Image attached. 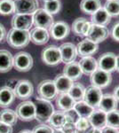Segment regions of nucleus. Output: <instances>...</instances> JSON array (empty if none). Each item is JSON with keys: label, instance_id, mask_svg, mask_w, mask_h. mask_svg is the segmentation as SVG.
<instances>
[{"label": "nucleus", "instance_id": "nucleus-1", "mask_svg": "<svg viewBox=\"0 0 119 133\" xmlns=\"http://www.w3.org/2000/svg\"><path fill=\"white\" fill-rule=\"evenodd\" d=\"M6 41L12 48H24L30 42V33L29 30L12 29L6 34Z\"/></svg>", "mask_w": 119, "mask_h": 133}, {"label": "nucleus", "instance_id": "nucleus-2", "mask_svg": "<svg viewBox=\"0 0 119 133\" xmlns=\"http://www.w3.org/2000/svg\"><path fill=\"white\" fill-rule=\"evenodd\" d=\"M36 108V119L41 123L48 122L50 117L54 112V108L50 100L44 99L41 98H36L34 102Z\"/></svg>", "mask_w": 119, "mask_h": 133}, {"label": "nucleus", "instance_id": "nucleus-3", "mask_svg": "<svg viewBox=\"0 0 119 133\" xmlns=\"http://www.w3.org/2000/svg\"><path fill=\"white\" fill-rule=\"evenodd\" d=\"M16 114L19 119L24 122H29L36 119V108L34 102L27 100L18 105L16 108Z\"/></svg>", "mask_w": 119, "mask_h": 133}, {"label": "nucleus", "instance_id": "nucleus-4", "mask_svg": "<svg viewBox=\"0 0 119 133\" xmlns=\"http://www.w3.org/2000/svg\"><path fill=\"white\" fill-rule=\"evenodd\" d=\"M90 81L92 86H95L99 89H103L111 83L112 76L111 73L104 71L102 69L97 68L95 71L90 76Z\"/></svg>", "mask_w": 119, "mask_h": 133}, {"label": "nucleus", "instance_id": "nucleus-5", "mask_svg": "<svg viewBox=\"0 0 119 133\" xmlns=\"http://www.w3.org/2000/svg\"><path fill=\"white\" fill-rule=\"evenodd\" d=\"M14 66L20 72H28L33 66V58L25 51H20L14 57Z\"/></svg>", "mask_w": 119, "mask_h": 133}, {"label": "nucleus", "instance_id": "nucleus-6", "mask_svg": "<svg viewBox=\"0 0 119 133\" xmlns=\"http://www.w3.org/2000/svg\"><path fill=\"white\" fill-rule=\"evenodd\" d=\"M53 17L45 9H37L33 14V24L36 28L48 29L53 25Z\"/></svg>", "mask_w": 119, "mask_h": 133}, {"label": "nucleus", "instance_id": "nucleus-7", "mask_svg": "<svg viewBox=\"0 0 119 133\" xmlns=\"http://www.w3.org/2000/svg\"><path fill=\"white\" fill-rule=\"evenodd\" d=\"M37 94L39 98L46 100H52L57 97L58 91L53 80L42 81L37 86Z\"/></svg>", "mask_w": 119, "mask_h": 133}, {"label": "nucleus", "instance_id": "nucleus-8", "mask_svg": "<svg viewBox=\"0 0 119 133\" xmlns=\"http://www.w3.org/2000/svg\"><path fill=\"white\" fill-rule=\"evenodd\" d=\"M42 59L46 65L55 66L61 62L59 47L55 45H50L45 48L42 51Z\"/></svg>", "mask_w": 119, "mask_h": 133}, {"label": "nucleus", "instance_id": "nucleus-9", "mask_svg": "<svg viewBox=\"0 0 119 133\" xmlns=\"http://www.w3.org/2000/svg\"><path fill=\"white\" fill-rule=\"evenodd\" d=\"M38 9L37 0H15L14 12L18 14H33Z\"/></svg>", "mask_w": 119, "mask_h": 133}, {"label": "nucleus", "instance_id": "nucleus-10", "mask_svg": "<svg viewBox=\"0 0 119 133\" xmlns=\"http://www.w3.org/2000/svg\"><path fill=\"white\" fill-rule=\"evenodd\" d=\"M109 36V29L104 26L97 25L94 23H91L90 29L88 31L87 36L88 39L92 40V42L99 44V43L104 41Z\"/></svg>", "mask_w": 119, "mask_h": 133}, {"label": "nucleus", "instance_id": "nucleus-11", "mask_svg": "<svg viewBox=\"0 0 119 133\" xmlns=\"http://www.w3.org/2000/svg\"><path fill=\"white\" fill-rule=\"evenodd\" d=\"M102 91L101 89L97 88L95 86L91 85L87 89H85V92H84V101L92 107L93 108H98L99 104L101 102V99L102 98Z\"/></svg>", "mask_w": 119, "mask_h": 133}, {"label": "nucleus", "instance_id": "nucleus-12", "mask_svg": "<svg viewBox=\"0 0 119 133\" xmlns=\"http://www.w3.org/2000/svg\"><path fill=\"white\" fill-rule=\"evenodd\" d=\"M12 27L15 29L29 30L33 25V14H18L12 18Z\"/></svg>", "mask_w": 119, "mask_h": 133}, {"label": "nucleus", "instance_id": "nucleus-13", "mask_svg": "<svg viewBox=\"0 0 119 133\" xmlns=\"http://www.w3.org/2000/svg\"><path fill=\"white\" fill-rule=\"evenodd\" d=\"M15 97L20 99H27L33 94L34 87L28 80H20L16 83L14 89Z\"/></svg>", "mask_w": 119, "mask_h": 133}, {"label": "nucleus", "instance_id": "nucleus-14", "mask_svg": "<svg viewBox=\"0 0 119 133\" xmlns=\"http://www.w3.org/2000/svg\"><path fill=\"white\" fill-rule=\"evenodd\" d=\"M61 62L65 64H68L75 61L77 57V46L72 43H64L59 47Z\"/></svg>", "mask_w": 119, "mask_h": 133}, {"label": "nucleus", "instance_id": "nucleus-15", "mask_svg": "<svg viewBox=\"0 0 119 133\" xmlns=\"http://www.w3.org/2000/svg\"><path fill=\"white\" fill-rule=\"evenodd\" d=\"M97 62H98V68L111 73L116 70V55L113 52H106L99 58Z\"/></svg>", "mask_w": 119, "mask_h": 133}, {"label": "nucleus", "instance_id": "nucleus-16", "mask_svg": "<svg viewBox=\"0 0 119 133\" xmlns=\"http://www.w3.org/2000/svg\"><path fill=\"white\" fill-rule=\"evenodd\" d=\"M70 32V26L64 21H58L56 23H53V25L49 29V34L55 40L64 39L68 36Z\"/></svg>", "mask_w": 119, "mask_h": 133}, {"label": "nucleus", "instance_id": "nucleus-17", "mask_svg": "<svg viewBox=\"0 0 119 133\" xmlns=\"http://www.w3.org/2000/svg\"><path fill=\"white\" fill-rule=\"evenodd\" d=\"M99 49V44L92 42V40L85 38L83 41H81L77 45V55L80 57H89L94 54Z\"/></svg>", "mask_w": 119, "mask_h": 133}, {"label": "nucleus", "instance_id": "nucleus-18", "mask_svg": "<svg viewBox=\"0 0 119 133\" xmlns=\"http://www.w3.org/2000/svg\"><path fill=\"white\" fill-rule=\"evenodd\" d=\"M30 33V40L32 43L37 45H43L49 41L50 34L47 29L41 28H34Z\"/></svg>", "mask_w": 119, "mask_h": 133}, {"label": "nucleus", "instance_id": "nucleus-19", "mask_svg": "<svg viewBox=\"0 0 119 133\" xmlns=\"http://www.w3.org/2000/svg\"><path fill=\"white\" fill-rule=\"evenodd\" d=\"M88 120L92 127L102 129L107 126V113L103 112L99 108L95 109L88 117Z\"/></svg>", "mask_w": 119, "mask_h": 133}, {"label": "nucleus", "instance_id": "nucleus-20", "mask_svg": "<svg viewBox=\"0 0 119 133\" xmlns=\"http://www.w3.org/2000/svg\"><path fill=\"white\" fill-rule=\"evenodd\" d=\"M55 83L56 89H57L58 94L60 93H68L72 85L74 84V81H72L70 78L66 76L65 75H58L53 80Z\"/></svg>", "mask_w": 119, "mask_h": 133}, {"label": "nucleus", "instance_id": "nucleus-21", "mask_svg": "<svg viewBox=\"0 0 119 133\" xmlns=\"http://www.w3.org/2000/svg\"><path fill=\"white\" fill-rule=\"evenodd\" d=\"M118 101L116 99L113 94H104L101 99L98 108L105 113H109L113 111L117 108Z\"/></svg>", "mask_w": 119, "mask_h": 133}, {"label": "nucleus", "instance_id": "nucleus-22", "mask_svg": "<svg viewBox=\"0 0 119 133\" xmlns=\"http://www.w3.org/2000/svg\"><path fill=\"white\" fill-rule=\"evenodd\" d=\"M14 66V56L7 50H0V73L9 72Z\"/></svg>", "mask_w": 119, "mask_h": 133}, {"label": "nucleus", "instance_id": "nucleus-23", "mask_svg": "<svg viewBox=\"0 0 119 133\" xmlns=\"http://www.w3.org/2000/svg\"><path fill=\"white\" fill-rule=\"evenodd\" d=\"M63 75L70 78L72 81H76L81 78L83 76V72H82L78 62L73 61L71 63L66 64L63 68Z\"/></svg>", "mask_w": 119, "mask_h": 133}, {"label": "nucleus", "instance_id": "nucleus-24", "mask_svg": "<svg viewBox=\"0 0 119 133\" xmlns=\"http://www.w3.org/2000/svg\"><path fill=\"white\" fill-rule=\"evenodd\" d=\"M83 74L91 76L98 68V62L93 57H84L78 62Z\"/></svg>", "mask_w": 119, "mask_h": 133}, {"label": "nucleus", "instance_id": "nucleus-25", "mask_svg": "<svg viewBox=\"0 0 119 133\" xmlns=\"http://www.w3.org/2000/svg\"><path fill=\"white\" fill-rule=\"evenodd\" d=\"M76 101L68 95V93H60L56 97V106L60 111H68L72 109Z\"/></svg>", "mask_w": 119, "mask_h": 133}, {"label": "nucleus", "instance_id": "nucleus-26", "mask_svg": "<svg viewBox=\"0 0 119 133\" xmlns=\"http://www.w3.org/2000/svg\"><path fill=\"white\" fill-rule=\"evenodd\" d=\"M15 94L14 89L8 86L0 88V107L7 108L15 99Z\"/></svg>", "mask_w": 119, "mask_h": 133}, {"label": "nucleus", "instance_id": "nucleus-27", "mask_svg": "<svg viewBox=\"0 0 119 133\" xmlns=\"http://www.w3.org/2000/svg\"><path fill=\"white\" fill-rule=\"evenodd\" d=\"M99 8H101V0H82L80 9L86 14L92 15Z\"/></svg>", "mask_w": 119, "mask_h": 133}, {"label": "nucleus", "instance_id": "nucleus-28", "mask_svg": "<svg viewBox=\"0 0 119 133\" xmlns=\"http://www.w3.org/2000/svg\"><path fill=\"white\" fill-rule=\"evenodd\" d=\"M110 20H111V16L108 14L107 11L103 7L99 8L96 12H94L92 15V23L104 26V27L110 22Z\"/></svg>", "mask_w": 119, "mask_h": 133}, {"label": "nucleus", "instance_id": "nucleus-29", "mask_svg": "<svg viewBox=\"0 0 119 133\" xmlns=\"http://www.w3.org/2000/svg\"><path fill=\"white\" fill-rule=\"evenodd\" d=\"M48 123L53 129H61L66 123V117L63 111H54L48 120Z\"/></svg>", "mask_w": 119, "mask_h": 133}, {"label": "nucleus", "instance_id": "nucleus-30", "mask_svg": "<svg viewBox=\"0 0 119 133\" xmlns=\"http://www.w3.org/2000/svg\"><path fill=\"white\" fill-rule=\"evenodd\" d=\"M18 119L19 118L17 116L16 112L12 109L6 108L0 112V122H2V123L14 126L17 123Z\"/></svg>", "mask_w": 119, "mask_h": 133}, {"label": "nucleus", "instance_id": "nucleus-31", "mask_svg": "<svg viewBox=\"0 0 119 133\" xmlns=\"http://www.w3.org/2000/svg\"><path fill=\"white\" fill-rule=\"evenodd\" d=\"M76 110V112L78 114L80 117L88 118L92 115V113L95 110L92 107L85 103L84 100H80V101H77L75 103V106L73 108Z\"/></svg>", "mask_w": 119, "mask_h": 133}, {"label": "nucleus", "instance_id": "nucleus-32", "mask_svg": "<svg viewBox=\"0 0 119 133\" xmlns=\"http://www.w3.org/2000/svg\"><path fill=\"white\" fill-rule=\"evenodd\" d=\"M84 92H85V88H84L83 84H81L79 83H74V84L72 85V87L70 88L68 93L77 102L84 99Z\"/></svg>", "mask_w": 119, "mask_h": 133}, {"label": "nucleus", "instance_id": "nucleus-33", "mask_svg": "<svg viewBox=\"0 0 119 133\" xmlns=\"http://www.w3.org/2000/svg\"><path fill=\"white\" fill-rule=\"evenodd\" d=\"M14 12V0H0V14L9 15Z\"/></svg>", "mask_w": 119, "mask_h": 133}, {"label": "nucleus", "instance_id": "nucleus-34", "mask_svg": "<svg viewBox=\"0 0 119 133\" xmlns=\"http://www.w3.org/2000/svg\"><path fill=\"white\" fill-rule=\"evenodd\" d=\"M104 9L110 16L119 15V0H108L104 5Z\"/></svg>", "mask_w": 119, "mask_h": 133}, {"label": "nucleus", "instance_id": "nucleus-35", "mask_svg": "<svg viewBox=\"0 0 119 133\" xmlns=\"http://www.w3.org/2000/svg\"><path fill=\"white\" fill-rule=\"evenodd\" d=\"M107 126L119 130V110L115 109L107 113Z\"/></svg>", "mask_w": 119, "mask_h": 133}, {"label": "nucleus", "instance_id": "nucleus-36", "mask_svg": "<svg viewBox=\"0 0 119 133\" xmlns=\"http://www.w3.org/2000/svg\"><path fill=\"white\" fill-rule=\"evenodd\" d=\"M60 7H61V4H60V0H50V1L45 2L44 9L52 15L59 12Z\"/></svg>", "mask_w": 119, "mask_h": 133}, {"label": "nucleus", "instance_id": "nucleus-37", "mask_svg": "<svg viewBox=\"0 0 119 133\" xmlns=\"http://www.w3.org/2000/svg\"><path fill=\"white\" fill-rule=\"evenodd\" d=\"M75 125L76 129H77V133H86L87 130L92 127L88 118L84 117H80Z\"/></svg>", "mask_w": 119, "mask_h": 133}, {"label": "nucleus", "instance_id": "nucleus-38", "mask_svg": "<svg viewBox=\"0 0 119 133\" xmlns=\"http://www.w3.org/2000/svg\"><path fill=\"white\" fill-rule=\"evenodd\" d=\"M86 21H87V20L84 18H78L74 21V22L72 24V29L73 32L76 35L82 36V29H83V26Z\"/></svg>", "mask_w": 119, "mask_h": 133}, {"label": "nucleus", "instance_id": "nucleus-39", "mask_svg": "<svg viewBox=\"0 0 119 133\" xmlns=\"http://www.w3.org/2000/svg\"><path fill=\"white\" fill-rule=\"evenodd\" d=\"M65 114V117H66V122L67 123H75L78 121V119L80 116L78 115V114L76 112V110L74 108L70 109L68 111H63Z\"/></svg>", "mask_w": 119, "mask_h": 133}, {"label": "nucleus", "instance_id": "nucleus-40", "mask_svg": "<svg viewBox=\"0 0 119 133\" xmlns=\"http://www.w3.org/2000/svg\"><path fill=\"white\" fill-rule=\"evenodd\" d=\"M32 133H53V129L51 126L45 125V124H40L36 126L32 130Z\"/></svg>", "mask_w": 119, "mask_h": 133}, {"label": "nucleus", "instance_id": "nucleus-41", "mask_svg": "<svg viewBox=\"0 0 119 133\" xmlns=\"http://www.w3.org/2000/svg\"><path fill=\"white\" fill-rule=\"evenodd\" d=\"M64 133H77V129H76L75 123H67L62 126V128L60 129Z\"/></svg>", "mask_w": 119, "mask_h": 133}, {"label": "nucleus", "instance_id": "nucleus-42", "mask_svg": "<svg viewBox=\"0 0 119 133\" xmlns=\"http://www.w3.org/2000/svg\"><path fill=\"white\" fill-rule=\"evenodd\" d=\"M12 131H14L12 126L0 122V133H12Z\"/></svg>", "mask_w": 119, "mask_h": 133}, {"label": "nucleus", "instance_id": "nucleus-43", "mask_svg": "<svg viewBox=\"0 0 119 133\" xmlns=\"http://www.w3.org/2000/svg\"><path fill=\"white\" fill-rule=\"evenodd\" d=\"M111 36H112V37H113V39L119 42V22L116 23L113 27L112 32H111Z\"/></svg>", "mask_w": 119, "mask_h": 133}, {"label": "nucleus", "instance_id": "nucleus-44", "mask_svg": "<svg viewBox=\"0 0 119 133\" xmlns=\"http://www.w3.org/2000/svg\"><path fill=\"white\" fill-rule=\"evenodd\" d=\"M101 132L102 133H119L118 129L110 127V126H105L104 128L101 129Z\"/></svg>", "mask_w": 119, "mask_h": 133}, {"label": "nucleus", "instance_id": "nucleus-45", "mask_svg": "<svg viewBox=\"0 0 119 133\" xmlns=\"http://www.w3.org/2000/svg\"><path fill=\"white\" fill-rule=\"evenodd\" d=\"M90 27H91V22H89V21H87L84 24L83 29H82V36H87V34H88V31H89V29H90Z\"/></svg>", "mask_w": 119, "mask_h": 133}, {"label": "nucleus", "instance_id": "nucleus-46", "mask_svg": "<svg viewBox=\"0 0 119 133\" xmlns=\"http://www.w3.org/2000/svg\"><path fill=\"white\" fill-rule=\"evenodd\" d=\"M6 36V30L3 25L0 23V43L3 42V40L5 38Z\"/></svg>", "mask_w": 119, "mask_h": 133}, {"label": "nucleus", "instance_id": "nucleus-47", "mask_svg": "<svg viewBox=\"0 0 119 133\" xmlns=\"http://www.w3.org/2000/svg\"><path fill=\"white\" fill-rule=\"evenodd\" d=\"M86 133H102V132H101V129L91 127L89 130H87V132Z\"/></svg>", "mask_w": 119, "mask_h": 133}, {"label": "nucleus", "instance_id": "nucleus-48", "mask_svg": "<svg viewBox=\"0 0 119 133\" xmlns=\"http://www.w3.org/2000/svg\"><path fill=\"white\" fill-rule=\"evenodd\" d=\"M113 95H114V97L116 98V99L117 100V101H119V86L115 88Z\"/></svg>", "mask_w": 119, "mask_h": 133}, {"label": "nucleus", "instance_id": "nucleus-49", "mask_svg": "<svg viewBox=\"0 0 119 133\" xmlns=\"http://www.w3.org/2000/svg\"><path fill=\"white\" fill-rule=\"evenodd\" d=\"M116 69L119 72V54L116 55Z\"/></svg>", "mask_w": 119, "mask_h": 133}, {"label": "nucleus", "instance_id": "nucleus-50", "mask_svg": "<svg viewBox=\"0 0 119 133\" xmlns=\"http://www.w3.org/2000/svg\"><path fill=\"white\" fill-rule=\"evenodd\" d=\"M53 133H64L60 129H53Z\"/></svg>", "mask_w": 119, "mask_h": 133}, {"label": "nucleus", "instance_id": "nucleus-51", "mask_svg": "<svg viewBox=\"0 0 119 133\" xmlns=\"http://www.w3.org/2000/svg\"><path fill=\"white\" fill-rule=\"evenodd\" d=\"M19 133H32V131L29 130H21Z\"/></svg>", "mask_w": 119, "mask_h": 133}, {"label": "nucleus", "instance_id": "nucleus-52", "mask_svg": "<svg viewBox=\"0 0 119 133\" xmlns=\"http://www.w3.org/2000/svg\"><path fill=\"white\" fill-rule=\"evenodd\" d=\"M44 1L45 2V1H50V0H44Z\"/></svg>", "mask_w": 119, "mask_h": 133}, {"label": "nucleus", "instance_id": "nucleus-53", "mask_svg": "<svg viewBox=\"0 0 119 133\" xmlns=\"http://www.w3.org/2000/svg\"><path fill=\"white\" fill-rule=\"evenodd\" d=\"M107 1H108V0H107Z\"/></svg>", "mask_w": 119, "mask_h": 133}]
</instances>
